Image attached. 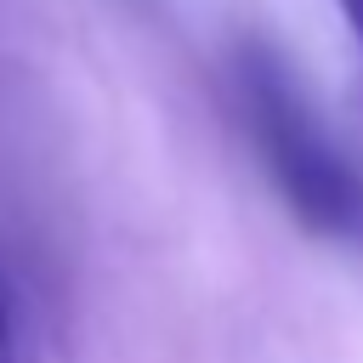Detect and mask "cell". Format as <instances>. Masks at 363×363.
Returning <instances> with one entry per match:
<instances>
[{
  "label": "cell",
  "mask_w": 363,
  "mask_h": 363,
  "mask_svg": "<svg viewBox=\"0 0 363 363\" xmlns=\"http://www.w3.org/2000/svg\"><path fill=\"white\" fill-rule=\"evenodd\" d=\"M238 113L289 216L329 244L363 250V170L346 159V147L329 142L267 45L238 51Z\"/></svg>",
  "instance_id": "6da1fadb"
},
{
  "label": "cell",
  "mask_w": 363,
  "mask_h": 363,
  "mask_svg": "<svg viewBox=\"0 0 363 363\" xmlns=\"http://www.w3.org/2000/svg\"><path fill=\"white\" fill-rule=\"evenodd\" d=\"M0 363H17V329H11V306H6V289H0Z\"/></svg>",
  "instance_id": "7a4b0ae2"
},
{
  "label": "cell",
  "mask_w": 363,
  "mask_h": 363,
  "mask_svg": "<svg viewBox=\"0 0 363 363\" xmlns=\"http://www.w3.org/2000/svg\"><path fill=\"white\" fill-rule=\"evenodd\" d=\"M335 6H340L346 28H352V40H357V57H363V0H335Z\"/></svg>",
  "instance_id": "3957f363"
}]
</instances>
